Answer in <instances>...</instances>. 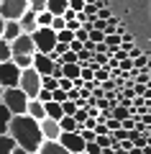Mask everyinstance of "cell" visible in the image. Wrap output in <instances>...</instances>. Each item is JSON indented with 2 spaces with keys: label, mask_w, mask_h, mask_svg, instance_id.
Returning <instances> with one entry per match:
<instances>
[{
  "label": "cell",
  "mask_w": 151,
  "mask_h": 154,
  "mask_svg": "<svg viewBox=\"0 0 151 154\" xmlns=\"http://www.w3.org/2000/svg\"><path fill=\"white\" fill-rule=\"evenodd\" d=\"M59 126H62V131H77L80 123L74 121V116H62V118H59Z\"/></svg>",
  "instance_id": "44dd1931"
},
{
  "label": "cell",
  "mask_w": 151,
  "mask_h": 154,
  "mask_svg": "<svg viewBox=\"0 0 151 154\" xmlns=\"http://www.w3.org/2000/svg\"><path fill=\"white\" fill-rule=\"evenodd\" d=\"M18 26H21L23 33H33V31L38 28V23H36V13H33V11H26L21 18H18Z\"/></svg>",
  "instance_id": "8fae6325"
},
{
  "label": "cell",
  "mask_w": 151,
  "mask_h": 154,
  "mask_svg": "<svg viewBox=\"0 0 151 154\" xmlns=\"http://www.w3.org/2000/svg\"><path fill=\"white\" fill-rule=\"evenodd\" d=\"M18 82H21V69L13 62H3L0 64V85L8 90V88H18Z\"/></svg>",
  "instance_id": "8992f818"
},
{
  "label": "cell",
  "mask_w": 151,
  "mask_h": 154,
  "mask_svg": "<svg viewBox=\"0 0 151 154\" xmlns=\"http://www.w3.org/2000/svg\"><path fill=\"white\" fill-rule=\"evenodd\" d=\"M100 152H103V149L97 146L95 141H85V154H100Z\"/></svg>",
  "instance_id": "836d02e7"
},
{
  "label": "cell",
  "mask_w": 151,
  "mask_h": 154,
  "mask_svg": "<svg viewBox=\"0 0 151 154\" xmlns=\"http://www.w3.org/2000/svg\"><path fill=\"white\" fill-rule=\"evenodd\" d=\"M82 72L80 64H62V77H67V80H77Z\"/></svg>",
  "instance_id": "d6986e66"
},
{
  "label": "cell",
  "mask_w": 151,
  "mask_h": 154,
  "mask_svg": "<svg viewBox=\"0 0 151 154\" xmlns=\"http://www.w3.org/2000/svg\"><path fill=\"white\" fill-rule=\"evenodd\" d=\"M74 121L80 123V126L87 121V108H77V113H74Z\"/></svg>",
  "instance_id": "e575fe53"
},
{
  "label": "cell",
  "mask_w": 151,
  "mask_h": 154,
  "mask_svg": "<svg viewBox=\"0 0 151 154\" xmlns=\"http://www.w3.org/2000/svg\"><path fill=\"white\" fill-rule=\"evenodd\" d=\"M28 11H33V13L46 11V0H28Z\"/></svg>",
  "instance_id": "4dcf8cb0"
},
{
  "label": "cell",
  "mask_w": 151,
  "mask_h": 154,
  "mask_svg": "<svg viewBox=\"0 0 151 154\" xmlns=\"http://www.w3.org/2000/svg\"><path fill=\"white\" fill-rule=\"evenodd\" d=\"M97 18H100V21H108V18H110V11H108V8H97Z\"/></svg>",
  "instance_id": "b9f144b4"
},
{
  "label": "cell",
  "mask_w": 151,
  "mask_h": 154,
  "mask_svg": "<svg viewBox=\"0 0 151 154\" xmlns=\"http://www.w3.org/2000/svg\"><path fill=\"white\" fill-rule=\"evenodd\" d=\"M3 28H5V18L0 16V36H3Z\"/></svg>",
  "instance_id": "ee69618b"
},
{
  "label": "cell",
  "mask_w": 151,
  "mask_h": 154,
  "mask_svg": "<svg viewBox=\"0 0 151 154\" xmlns=\"http://www.w3.org/2000/svg\"><path fill=\"white\" fill-rule=\"evenodd\" d=\"M105 126H108V131L113 134V131H118V128H120V121H118V118H108V121H105Z\"/></svg>",
  "instance_id": "d590c367"
},
{
  "label": "cell",
  "mask_w": 151,
  "mask_h": 154,
  "mask_svg": "<svg viewBox=\"0 0 151 154\" xmlns=\"http://www.w3.org/2000/svg\"><path fill=\"white\" fill-rule=\"evenodd\" d=\"M16 141H13L11 134H0V154H13Z\"/></svg>",
  "instance_id": "e0dca14e"
},
{
  "label": "cell",
  "mask_w": 151,
  "mask_h": 154,
  "mask_svg": "<svg viewBox=\"0 0 151 154\" xmlns=\"http://www.w3.org/2000/svg\"><path fill=\"white\" fill-rule=\"evenodd\" d=\"M28 11V0H0V16L5 21H18Z\"/></svg>",
  "instance_id": "5b68a950"
},
{
  "label": "cell",
  "mask_w": 151,
  "mask_h": 154,
  "mask_svg": "<svg viewBox=\"0 0 151 154\" xmlns=\"http://www.w3.org/2000/svg\"><path fill=\"white\" fill-rule=\"evenodd\" d=\"M18 88L26 93L28 100L38 98V93H41V75H38L33 67H28V69L21 72V82H18Z\"/></svg>",
  "instance_id": "3957f363"
},
{
  "label": "cell",
  "mask_w": 151,
  "mask_h": 154,
  "mask_svg": "<svg viewBox=\"0 0 151 154\" xmlns=\"http://www.w3.org/2000/svg\"><path fill=\"white\" fill-rule=\"evenodd\" d=\"M3 90H5V88H3V85H0V100H3Z\"/></svg>",
  "instance_id": "f6af8a7d"
},
{
  "label": "cell",
  "mask_w": 151,
  "mask_h": 154,
  "mask_svg": "<svg viewBox=\"0 0 151 154\" xmlns=\"http://www.w3.org/2000/svg\"><path fill=\"white\" fill-rule=\"evenodd\" d=\"M120 41H123V38H120L118 33H105V46H108V49H118Z\"/></svg>",
  "instance_id": "484cf974"
},
{
  "label": "cell",
  "mask_w": 151,
  "mask_h": 154,
  "mask_svg": "<svg viewBox=\"0 0 151 154\" xmlns=\"http://www.w3.org/2000/svg\"><path fill=\"white\" fill-rule=\"evenodd\" d=\"M149 64H151V62H149V57H146V54H138L133 59V69H138V72H146V69H149Z\"/></svg>",
  "instance_id": "d4e9b609"
},
{
  "label": "cell",
  "mask_w": 151,
  "mask_h": 154,
  "mask_svg": "<svg viewBox=\"0 0 151 154\" xmlns=\"http://www.w3.org/2000/svg\"><path fill=\"white\" fill-rule=\"evenodd\" d=\"M51 18H54V16H51L49 11L36 13V23H38V28H49V26H51Z\"/></svg>",
  "instance_id": "603a6c76"
},
{
  "label": "cell",
  "mask_w": 151,
  "mask_h": 154,
  "mask_svg": "<svg viewBox=\"0 0 151 154\" xmlns=\"http://www.w3.org/2000/svg\"><path fill=\"white\" fill-rule=\"evenodd\" d=\"M120 128H123V131H131V128H136V118H123V121H120Z\"/></svg>",
  "instance_id": "8d00e7d4"
},
{
  "label": "cell",
  "mask_w": 151,
  "mask_h": 154,
  "mask_svg": "<svg viewBox=\"0 0 151 154\" xmlns=\"http://www.w3.org/2000/svg\"><path fill=\"white\" fill-rule=\"evenodd\" d=\"M82 13H85V18H87V21H95V18H97V8L92 5V3H85Z\"/></svg>",
  "instance_id": "f1b7e54d"
},
{
  "label": "cell",
  "mask_w": 151,
  "mask_h": 154,
  "mask_svg": "<svg viewBox=\"0 0 151 154\" xmlns=\"http://www.w3.org/2000/svg\"><path fill=\"white\" fill-rule=\"evenodd\" d=\"M11 57H13V51H11V44H8L5 38L0 36V64H3V62H11Z\"/></svg>",
  "instance_id": "7402d4cb"
},
{
  "label": "cell",
  "mask_w": 151,
  "mask_h": 154,
  "mask_svg": "<svg viewBox=\"0 0 151 154\" xmlns=\"http://www.w3.org/2000/svg\"><path fill=\"white\" fill-rule=\"evenodd\" d=\"M67 8H69V0H46V11L51 16H62Z\"/></svg>",
  "instance_id": "9a60e30c"
},
{
  "label": "cell",
  "mask_w": 151,
  "mask_h": 154,
  "mask_svg": "<svg viewBox=\"0 0 151 154\" xmlns=\"http://www.w3.org/2000/svg\"><path fill=\"white\" fill-rule=\"evenodd\" d=\"M56 88H59V80L56 77H51V75L41 77V90H56Z\"/></svg>",
  "instance_id": "cb8c5ba5"
},
{
  "label": "cell",
  "mask_w": 151,
  "mask_h": 154,
  "mask_svg": "<svg viewBox=\"0 0 151 154\" xmlns=\"http://www.w3.org/2000/svg\"><path fill=\"white\" fill-rule=\"evenodd\" d=\"M69 51H74V54H80V51H82V41H77V38H72V41H69Z\"/></svg>",
  "instance_id": "ab89813d"
},
{
  "label": "cell",
  "mask_w": 151,
  "mask_h": 154,
  "mask_svg": "<svg viewBox=\"0 0 151 154\" xmlns=\"http://www.w3.org/2000/svg\"><path fill=\"white\" fill-rule=\"evenodd\" d=\"M13 154H38V152H23L21 146H16V149H13Z\"/></svg>",
  "instance_id": "7bdbcfd3"
},
{
  "label": "cell",
  "mask_w": 151,
  "mask_h": 154,
  "mask_svg": "<svg viewBox=\"0 0 151 154\" xmlns=\"http://www.w3.org/2000/svg\"><path fill=\"white\" fill-rule=\"evenodd\" d=\"M36 100H41V103H49V100H51V90H41Z\"/></svg>",
  "instance_id": "60d3db41"
},
{
  "label": "cell",
  "mask_w": 151,
  "mask_h": 154,
  "mask_svg": "<svg viewBox=\"0 0 151 154\" xmlns=\"http://www.w3.org/2000/svg\"><path fill=\"white\" fill-rule=\"evenodd\" d=\"M44 113H46V118H54V121H59L62 116H64V110H62V103L49 100V103H44Z\"/></svg>",
  "instance_id": "5bb4252c"
},
{
  "label": "cell",
  "mask_w": 151,
  "mask_h": 154,
  "mask_svg": "<svg viewBox=\"0 0 151 154\" xmlns=\"http://www.w3.org/2000/svg\"><path fill=\"white\" fill-rule=\"evenodd\" d=\"M26 116H31L33 121H44L46 118V113H44V103L41 100H28V105H26Z\"/></svg>",
  "instance_id": "7c38bea8"
},
{
  "label": "cell",
  "mask_w": 151,
  "mask_h": 154,
  "mask_svg": "<svg viewBox=\"0 0 151 154\" xmlns=\"http://www.w3.org/2000/svg\"><path fill=\"white\" fill-rule=\"evenodd\" d=\"M0 103L5 105L13 116H23L26 113V105H28V98L21 88H8V90H3V100Z\"/></svg>",
  "instance_id": "7a4b0ae2"
},
{
  "label": "cell",
  "mask_w": 151,
  "mask_h": 154,
  "mask_svg": "<svg viewBox=\"0 0 151 154\" xmlns=\"http://www.w3.org/2000/svg\"><path fill=\"white\" fill-rule=\"evenodd\" d=\"M77 28H82V23L77 21V18H72V21H67V31H72V33H74Z\"/></svg>",
  "instance_id": "f35d334b"
},
{
  "label": "cell",
  "mask_w": 151,
  "mask_h": 154,
  "mask_svg": "<svg viewBox=\"0 0 151 154\" xmlns=\"http://www.w3.org/2000/svg\"><path fill=\"white\" fill-rule=\"evenodd\" d=\"M11 118H13V113L0 103V134H8V123H11Z\"/></svg>",
  "instance_id": "ac0fdd59"
},
{
  "label": "cell",
  "mask_w": 151,
  "mask_h": 154,
  "mask_svg": "<svg viewBox=\"0 0 151 154\" xmlns=\"http://www.w3.org/2000/svg\"><path fill=\"white\" fill-rule=\"evenodd\" d=\"M31 38H33L36 51H41V54L54 51V46H56V31H51V28H36L31 33Z\"/></svg>",
  "instance_id": "277c9868"
},
{
  "label": "cell",
  "mask_w": 151,
  "mask_h": 154,
  "mask_svg": "<svg viewBox=\"0 0 151 154\" xmlns=\"http://www.w3.org/2000/svg\"><path fill=\"white\" fill-rule=\"evenodd\" d=\"M38 123H41L44 141H59V136H62V126H59V121H54V118H44V121H38Z\"/></svg>",
  "instance_id": "30bf717a"
},
{
  "label": "cell",
  "mask_w": 151,
  "mask_h": 154,
  "mask_svg": "<svg viewBox=\"0 0 151 154\" xmlns=\"http://www.w3.org/2000/svg\"><path fill=\"white\" fill-rule=\"evenodd\" d=\"M11 51H13V54H28V57H33V54H36V46H33L31 33H21L18 38H13V41H11Z\"/></svg>",
  "instance_id": "ba28073f"
},
{
  "label": "cell",
  "mask_w": 151,
  "mask_h": 154,
  "mask_svg": "<svg viewBox=\"0 0 151 154\" xmlns=\"http://www.w3.org/2000/svg\"><path fill=\"white\" fill-rule=\"evenodd\" d=\"M72 38H74V33L67 31V28H64V31H56V41H59V44H69Z\"/></svg>",
  "instance_id": "1f68e13d"
},
{
  "label": "cell",
  "mask_w": 151,
  "mask_h": 154,
  "mask_svg": "<svg viewBox=\"0 0 151 154\" xmlns=\"http://www.w3.org/2000/svg\"><path fill=\"white\" fill-rule=\"evenodd\" d=\"M85 3H90V0H85Z\"/></svg>",
  "instance_id": "bcb514c9"
},
{
  "label": "cell",
  "mask_w": 151,
  "mask_h": 154,
  "mask_svg": "<svg viewBox=\"0 0 151 154\" xmlns=\"http://www.w3.org/2000/svg\"><path fill=\"white\" fill-rule=\"evenodd\" d=\"M54 64H56V62H51V59H49V54H41V51H36V54L31 57V67L41 77L44 75H51V72H54Z\"/></svg>",
  "instance_id": "9c48e42d"
},
{
  "label": "cell",
  "mask_w": 151,
  "mask_h": 154,
  "mask_svg": "<svg viewBox=\"0 0 151 154\" xmlns=\"http://www.w3.org/2000/svg\"><path fill=\"white\" fill-rule=\"evenodd\" d=\"M8 134L13 136L16 146H21L23 152H38L44 144V134H41V123L33 121L31 116H13L8 123Z\"/></svg>",
  "instance_id": "6da1fadb"
},
{
  "label": "cell",
  "mask_w": 151,
  "mask_h": 154,
  "mask_svg": "<svg viewBox=\"0 0 151 154\" xmlns=\"http://www.w3.org/2000/svg\"><path fill=\"white\" fill-rule=\"evenodd\" d=\"M11 62H13V64H16L21 72L31 67V57H28V54H13V57H11Z\"/></svg>",
  "instance_id": "ffe728a7"
},
{
  "label": "cell",
  "mask_w": 151,
  "mask_h": 154,
  "mask_svg": "<svg viewBox=\"0 0 151 154\" xmlns=\"http://www.w3.org/2000/svg\"><path fill=\"white\" fill-rule=\"evenodd\" d=\"M51 100H54V103H64V100H67V93H64L62 88L51 90Z\"/></svg>",
  "instance_id": "d6a6232c"
},
{
  "label": "cell",
  "mask_w": 151,
  "mask_h": 154,
  "mask_svg": "<svg viewBox=\"0 0 151 154\" xmlns=\"http://www.w3.org/2000/svg\"><path fill=\"white\" fill-rule=\"evenodd\" d=\"M49 28H51V31H64V28H67L64 16H54V18H51V26H49Z\"/></svg>",
  "instance_id": "83f0119b"
},
{
  "label": "cell",
  "mask_w": 151,
  "mask_h": 154,
  "mask_svg": "<svg viewBox=\"0 0 151 154\" xmlns=\"http://www.w3.org/2000/svg\"><path fill=\"white\" fill-rule=\"evenodd\" d=\"M38 154H69V152H67L59 141H44L41 149H38Z\"/></svg>",
  "instance_id": "2e32d148"
},
{
  "label": "cell",
  "mask_w": 151,
  "mask_h": 154,
  "mask_svg": "<svg viewBox=\"0 0 151 154\" xmlns=\"http://www.w3.org/2000/svg\"><path fill=\"white\" fill-rule=\"evenodd\" d=\"M59 144H62V146H64L69 154H80V152H85V139H82L77 131H62Z\"/></svg>",
  "instance_id": "52a82bcc"
},
{
  "label": "cell",
  "mask_w": 151,
  "mask_h": 154,
  "mask_svg": "<svg viewBox=\"0 0 151 154\" xmlns=\"http://www.w3.org/2000/svg\"><path fill=\"white\" fill-rule=\"evenodd\" d=\"M80 154H85V152H80Z\"/></svg>",
  "instance_id": "7dc6e473"
},
{
  "label": "cell",
  "mask_w": 151,
  "mask_h": 154,
  "mask_svg": "<svg viewBox=\"0 0 151 154\" xmlns=\"http://www.w3.org/2000/svg\"><path fill=\"white\" fill-rule=\"evenodd\" d=\"M82 8H85V0H69V11H74V13H80Z\"/></svg>",
  "instance_id": "74e56055"
},
{
  "label": "cell",
  "mask_w": 151,
  "mask_h": 154,
  "mask_svg": "<svg viewBox=\"0 0 151 154\" xmlns=\"http://www.w3.org/2000/svg\"><path fill=\"white\" fill-rule=\"evenodd\" d=\"M92 72H95V82H105V80L110 77V69H108V64H105V67H95Z\"/></svg>",
  "instance_id": "4316f807"
},
{
  "label": "cell",
  "mask_w": 151,
  "mask_h": 154,
  "mask_svg": "<svg viewBox=\"0 0 151 154\" xmlns=\"http://www.w3.org/2000/svg\"><path fill=\"white\" fill-rule=\"evenodd\" d=\"M21 26H18V21H5V28H3V38H5L8 44H11L13 38H18L21 36Z\"/></svg>",
  "instance_id": "4fadbf2b"
},
{
  "label": "cell",
  "mask_w": 151,
  "mask_h": 154,
  "mask_svg": "<svg viewBox=\"0 0 151 154\" xmlns=\"http://www.w3.org/2000/svg\"><path fill=\"white\" fill-rule=\"evenodd\" d=\"M100 154H103V152H100Z\"/></svg>",
  "instance_id": "c3c4849f"
},
{
  "label": "cell",
  "mask_w": 151,
  "mask_h": 154,
  "mask_svg": "<svg viewBox=\"0 0 151 154\" xmlns=\"http://www.w3.org/2000/svg\"><path fill=\"white\" fill-rule=\"evenodd\" d=\"M77 108H80V105H77L74 100H64V103H62V110H64V116H74V113H77Z\"/></svg>",
  "instance_id": "f546056e"
}]
</instances>
